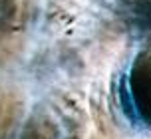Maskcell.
Instances as JSON below:
<instances>
[{"label":"cell","mask_w":151,"mask_h":139,"mask_svg":"<svg viewBox=\"0 0 151 139\" xmlns=\"http://www.w3.org/2000/svg\"><path fill=\"white\" fill-rule=\"evenodd\" d=\"M129 95L137 115L151 125V52L139 54L131 66Z\"/></svg>","instance_id":"6da1fadb"},{"label":"cell","mask_w":151,"mask_h":139,"mask_svg":"<svg viewBox=\"0 0 151 139\" xmlns=\"http://www.w3.org/2000/svg\"><path fill=\"white\" fill-rule=\"evenodd\" d=\"M24 0H0V40L10 36L24 20Z\"/></svg>","instance_id":"7a4b0ae2"},{"label":"cell","mask_w":151,"mask_h":139,"mask_svg":"<svg viewBox=\"0 0 151 139\" xmlns=\"http://www.w3.org/2000/svg\"><path fill=\"white\" fill-rule=\"evenodd\" d=\"M20 139H58V127L48 117H36L24 127Z\"/></svg>","instance_id":"3957f363"},{"label":"cell","mask_w":151,"mask_h":139,"mask_svg":"<svg viewBox=\"0 0 151 139\" xmlns=\"http://www.w3.org/2000/svg\"><path fill=\"white\" fill-rule=\"evenodd\" d=\"M131 20L139 30L151 32V0H137L131 8Z\"/></svg>","instance_id":"277c9868"},{"label":"cell","mask_w":151,"mask_h":139,"mask_svg":"<svg viewBox=\"0 0 151 139\" xmlns=\"http://www.w3.org/2000/svg\"><path fill=\"white\" fill-rule=\"evenodd\" d=\"M14 100L12 97H4L0 100V129H6L8 125L12 123L14 117Z\"/></svg>","instance_id":"5b68a950"}]
</instances>
